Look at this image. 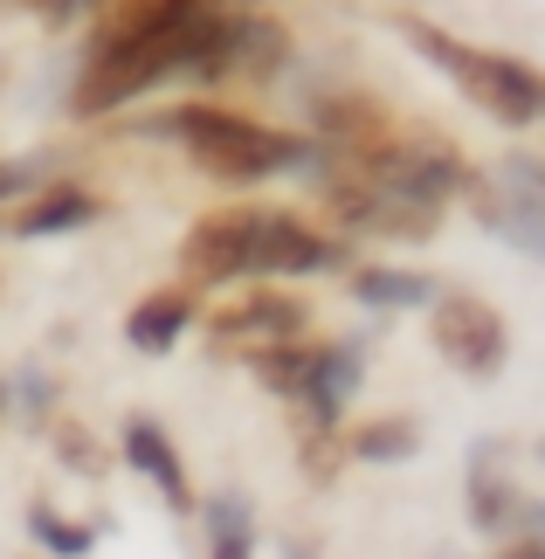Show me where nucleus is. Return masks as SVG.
Segmentation results:
<instances>
[{
	"label": "nucleus",
	"instance_id": "3",
	"mask_svg": "<svg viewBox=\"0 0 545 559\" xmlns=\"http://www.w3.org/2000/svg\"><path fill=\"white\" fill-rule=\"evenodd\" d=\"M428 338H435V353H442L455 373H470V380H490L511 359L505 311H490L484 297H470V290L428 297Z\"/></svg>",
	"mask_w": 545,
	"mask_h": 559
},
{
	"label": "nucleus",
	"instance_id": "17",
	"mask_svg": "<svg viewBox=\"0 0 545 559\" xmlns=\"http://www.w3.org/2000/svg\"><path fill=\"white\" fill-rule=\"evenodd\" d=\"M28 532H35V539L49 546V552H62V559H83V552H91V532L70 525V519H56L49 504H35V511H28Z\"/></svg>",
	"mask_w": 545,
	"mask_h": 559
},
{
	"label": "nucleus",
	"instance_id": "5",
	"mask_svg": "<svg viewBox=\"0 0 545 559\" xmlns=\"http://www.w3.org/2000/svg\"><path fill=\"white\" fill-rule=\"evenodd\" d=\"M249 228H256V207H222V214H201L180 242V270L187 284H235L249 276Z\"/></svg>",
	"mask_w": 545,
	"mask_h": 559
},
{
	"label": "nucleus",
	"instance_id": "11",
	"mask_svg": "<svg viewBox=\"0 0 545 559\" xmlns=\"http://www.w3.org/2000/svg\"><path fill=\"white\" fill-rule=\"evenodd\" d=\"M291 56V35L270 14H235L228 21V76H270Z\"/></svg>",
	"mask_w": 545,
	"mask_h": 559
},
{
	"label": "nucleus",
	"instance_id": "4",
	"mask_svg": "<svg viewBox=\"0 0 545 559\" xmlns=\"http://www.w3.org/2000/svg\"><path fill=\"white\" fill-rule=\"evenodd\" d=\"M339 263H345V242H332V235L311 228L304 214H291V207H256L249 276H318V270H339Z\"/></svg>",
	"mask_w": 545,
	"mask_h": 559
},
{
	"label": "nucleus",
	"instance_id": "14",
	"mask_svg": "<svg viewBox=\"0 0 545 559\" xmlns=\"http://www.w3.org/2000/svg\"><path fill=\"white\" fill-rule=\"evenodd\" d=\"M208 559H256V519L249 498H214L208 504Z\"/></svg>",
	"mask_w": 545,
	"mask_h": 559
},
{
	"label": "nucleus",
	"instance_id": "7",
	"mask_svg": "<svg viewBox=\"0 0 545 559\" xmlns=\"http://www.w3.org/2000/svg\"><path fill=\"white\" fill-rule=\"evenodd\" d=\"M359 367H366V359H359V338H332V346H318L311 380H304V394H297L304 421L332 436L339 415H345V401H353V386H359Z\"/></svg>",
	"mask_w": 545,
	"mask_h": 559
},
{
	"label": "nucleus",
	"instance_id": "22",
	"mask_svg": "<svg viewBox=\"0 0 545 559\" xmlns=\"http://www.w3.org/2000/svg\"><path fill=\"white\" fill-rule=\"evenodd\" d=\"M208 8H242V0H208Z\"/></svg>",
	"mask_w": 545,
	"mask_h": 559
},
{
	"label": "nucleus",
	"instance_id": "8",
	"mask_svg": "<svg viewBox=\"0 0 545 559\" xmlns=\"http://www.w3.org/2000/svg\"><path fill=\"white\" fill-rule=\"evenodd\" d=\"M118 456L139 469L145 484H159V498L173 511H193V484H187V463H180V449H173V436L152 415H132L125 421V442H118Z\"/></svg>",
	"mask_w": 545,
	"mask_h": 559
},
{
	"label": "nucleus",
	"instance_id": "9",
	"mask_svg": "<svg viewBox=\"0 0 545 559\" xmlns=\"http://www.w3.org/2000/svg\"><path fill=\"white\" fill-rule=\"evenodd\" d=\"M318 132L332 139V145H345V153H374V145H387L394 139V118H387V104H374V97H359V91H339V97H318Z\"/></svg>",
	"mask_w": 545,
	"mask_h": 559
},
{
	"label": "nucleus",
	"instance_id": "21",
	"mask_svg": "<svg viewBox=\"0 0 545 559\" xmlns=\"http://www.w3.org/2000/svg\"><path fill=\"white\" fill-rule=\"evenodd\" d=\"M505 559H545V546H538V539H518V546H511Z\"/></svg>",
	"mask_w": 545,
	"mask_h": 559
},
{
	"label": "nucleus",
	"instance_id": "6",
	"mask_svg": "<svg viewBox=\"0 0 545 559\" xmlns=\"http://www.w3.org/2000/svg\"><path fill=\"white\" fill-rule=\"evenodd\" d=\"M304 318H311V311H304L297 297L249 290V297H235V305H222L208 318V338H214V346H235V353H256V346H276V338H297Z\"/></svg>",
	"mask_w": 545,
	"mask_h": 559
},
{
	"label": "nucleus",
	"instance_id": "16",
	"mask_svg": "<svg viewBox=\"0 0 545 559\" xmlns=\"http://www.w3.org/2000/svg\"><path fill=\"white\" fill-rule=\"evenodd\" d=\"M353 456L359 463H401V456H414V421H374V428H359Z\"/></svg>",
	"mask_w": 545,
	"mask_h": 559
},
{
	"label": "nucleus",
	"instance_id": "2",
	"mask_svg": "<svg viewBox=\"0 0 545 559\" xmlns=\"http://www.w3.org/2000/svg\"><path fill=\"white\" fill-rule=\"evenodd\" d=\"M401 41H407L414 56H428L470 104H484L497 124H532V118L545 111V83H538V70H532L525 56L470 49V41L428 28V21H401Z\"/></svg>",
	"mask_w": 545,
	"mask_h": 559
},
{
	"label": "nucleus",
	"instance_id": "10",
	"mask_svg": "<svg viewBox=\"0 0 545 559\" xmlns=\"http://www.w3.org/2000/svg\"><path fill=\"white\" fill-rule=\"evenodd\" d=\"M187 325H193V290L173 284V290H152L145 305H132V318H125V338H132V353H166Z\"/></svg>",
	"mask_w": 545,
	"mask_h": 559
},
{
	"label": "nucleus",
	"instance_id": "1",
	"mask_svg": "<svg viewBox=\"0 0 545 559\" xmlns=\"http://www.w3.org/2000/svg\"><path fill=\"white\" fill-rule=\"evenodd\" d=\"M145 132H166L180 139L193 166L214 180H270V174H291V166H311V145L291 139V132H270V124H256L242 111H222V104H180V111L152 118Z\"/></svg>",
	"mask_w": 545,
	"mask_h": 559
},
{
	"label": "nucleus",
	"instance_id": "15",
	"mask_svg": "<svg viewBox=\"0 0 545 559\" xmlns=\"http://www.w3.org/2000/svg\"><path fill=\"white\" fill-rule=\"evenodd\" d=\"M353 290H359V305H380V311H414V305L435 297V284L414 276V270H359Z\"/></svg>",
	"mask_w": 545,
	"mask_h": 559
},
{
	"label": "nucleus",
	"instance_id": "13",
	"mask_svg": "<svg viewBox=\"0 0 545 559\" xmlns=\"http://www.w3.org/2000/svg\"><path fill=\"white\" fill-rule=\"evenodd\" d=\"M311 359H318V346H304V338H276V346H256V353H249V373L263 380L270 394L297 401L304 380H311Z\"/></svg>",
	"mask_w": 545,
	"mask_h": 559
},
{
	"label": "nucleus",
	"instance_id": "19",
	"mask_svg": "<svg viewBox=\"0 0 545 559\" xmlns=\"http://www.w3.org/2000/svg\"><path fill=\"white\" fill-rule=\"evenodd\" d=\"M42 174V159H0V201H14V193H28Z\"/></svg>",
	"mask_w": 545,
	"mask_h": 559
},
{
	"label": "nucleus",
	"instance_id": "18",
	"mask_svg": "<svg viewBox=\"0 0 545 559\" xmlns=\"http://www.w3.org/2000/svg\"><path fill=\"white\" fill-rule=\"evenodd\" d=\"M56 449H62V463H70L76 477H104V463H111V456L97 449V436H91V428H76V421L56 428Z\"/></svg>",
	"mask_w": 545,
	"mask_h": 559
},
{
	"label": "nucleus",
	"instance_id": "20",
	"mask_svg": "<svg viewBox=\"0 0 545 559\" xmlns=\"http://www.w3.org/2000/svg\"><path fill=\"white\" fill-rule=\"evenodd\" d=\"M21 8L42 14V21H76L83 8H91V0H21Z\"/></svg>",
	"mask_w": 545,
	"mask_h": 559
},
{
	"label": "nucleus",
	"instance_id": "12",
	"mask_svg": "<svg viewBox=\"0 0 545 559\" xmlns=\"http://www.w3.org/2000/svg\"><path fill=\"white\" fill-rule=\"evenodd\" d=\"M83 222H97L91 193H83V187H49L35 207H21L14 235H21V242H42V235H62V228H83Z\"/></svg>",
	"mask_w": 545,
	"mask_h": 559
}]
</instances>
